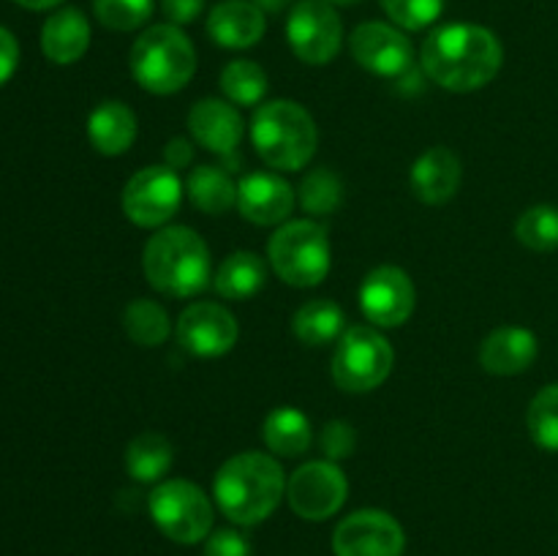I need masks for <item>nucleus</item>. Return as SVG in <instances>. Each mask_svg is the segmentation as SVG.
Listing matches in <instances>:
<instances>
[{"mask_svg":"<svg viewBox=\"0 0 558 556\" xmlns=\"http://www.w3.org/2000/svg\"><path fill=\"white\" fill-rule=\"evenodd\" d=\"M213 496L223 516L238 527L267 521L287 496V474L276 456L245 450L221 463L213 480Z\"/></svg>","mask_w":558,"mask_h":556,"instance_id":"2","label":"nucleus"},{"mask_svg":"<svg viewBox=\"0 0 558 556\" xmlns=\"http://www.w3.org/2000/svg\"><path fill=\"white\" fill-rule=\"evenodd\" d=\"M392 343L374 325H352L336 341L330 371L341 390L368 392L392 374Z\"/></svg>","mask_w":558,"mask_h":556,"instance_id":"8","label":"nucleus"},{"mask_svg":"<svg viewBox=\"0 0 558 556\" xmlns=\"http://www.w3.org/2000/svg\"><path fill=\"white\" fill-rule=\"evenodd\" d=\"M16 63H20V44L9 27L0 25V87L14 76Z\"/></svg>","mask_w":558,"mask_h":556,"instance_id":"38","label":"nucleus"},{"mask_svg":"<svg viewBox=\"0 0 558 556\" xmlns=\"http://www.w3.org/2000/svg\"><path fill=\"white\" fill-rule=\"evenodd\" d=\"M267 259L272 273L289 287H319L332 265L327 229L314 218L283 221L267 243Z\"/></svg>","mask_w":558,"mask_h":556,"instance_id":"6","label":"nucleus"},{"mask_svg":"<svg viewBox=\"0 0 558 556\" xmlns=\"http://www.w3.org/2000/svg\"><path fill=\"white\" fill-rule=\"evenodd\" d=\"M463 180L461 158L445 145L428 147L420 153L417 161L412 164L409 183H412L414 196L425 205H445L458 194Z\"/></svg>","mask_w":558,"mask_h":556,"instance_id":"19","label":"nucleus"},{"mask_svg":"<svg viewBox=\"0 0 558 556\" xmlns=\"http://www.w3.org/2000/svg\"><path fill=\"white\" fill-rule=\"evenodd\" d=\"M390 22L401 31H425L445 11V0H379Z\"/></svg>","mask_w":558,"mask_h":556,"instance_id":"34","label":"nucleus"},{"mask_svg":"<svg viewBox=\"0 0 558 556\" xmlns=\"http://www.w3.org/2000/svg\"><path fill=\"white\" fill-rule=\"evenodd\" d=\"M287 499L294 516L305 521H327L349 499V480L336 461H308L289 474Z\"/></svg>","mask_w":558,"mask_h":556,"instance_id":"11","label":"nucleus"},{"mask_svg":"<svg viewBox=\"0 0 558 556\" xmlns=\"http://www.w3.org/2000/svg\"><path fill=\"white\" fill-rule=\"evenodd\" d=\"M298 202L311 216H330L341 207L343 185L338 174L327 167L311 169L298 189Z\"/></svg>","mask_w":558,"mask_h":556,"instance_id":"30","label":"nucleus"},{"mask_svg":"<svg viewBox=\"0 0 558 556\" xmlns=\"http://www.w3.org/2000/svg\"><path fill=\"white\" fill-rule=\"evenodd\" d=\"M183 194L185 183L180 174L167 164H156V167H145L131 174L120 205H123L125 218L136 227L161 229L180 210Z\"/></svg>","mask_w":558,"mask_h":556,"instance_id":"9","label":"nucleus"},{"mask_svg":"<svg viewBox=\"0 0 558 556\" xmlns=\"http://www.w3.org/2000/svg\"><path fill=\"white\" fill-rule=\"evenodd\" d=\"M178 341L180 347L196 358H221L232 352L240 338V325L232 311L221 303L199 300L191 303L178 316Z\"/></svg>","mask_w":558,"mask_h":556,"instance_id":"15","label":"nucleus"},{"mask_svg":"<svg viewBox=\"0 0 558 556\" xmlns=\"http://www.w3.org/2000/svg\"><path fill=\"white\" fill-rule=\"evenodd\" d=\"M349 52L360 69L385 80H398L414 65L412 41L390 22H363L349 36Z\"/></svg>","mask_w":558,"mask_h":556,"instance_id":"14","label":"nucleus"},{"mask_svg":"<svg viewBox=\"0 0 558 556\" xmlns=\"http://www.w3.org/2000/svg\"><path fill=\"white\" fill-rule=\"evenodd\" d=\"M205 556H251V543L238 529H216L205 540Z\"/></svg>","mask_w":558,"mask_h":556,"instance_id":"36","label":"nucleus"},{"mask_svg":"<svg viewBox=\"0 0 558 556\" xmlns=\"http://www.w3.org/2000/svg\"><path fill=\"white\" fill-rule=\"evenodd\" d=\"M319 450L327 461H343V458H352L357 450V431L352 428V423L347 420H330V423L322 425L319 431Z\"/></svg>","mask_w":558,"mask_h":556,"instance_id":"35","label":"nucleus"},{"mask_svg":"<svg viewBox=\"0 0 558 556\" xmlns=\"http://www.w3.org/2000/svg\"><path fill=\"white\" fill-rule=\"evenodd\" d=\"M343 330H347V322H343L341 305L325 298L308 300L292 316L294 338L305 347H327V343L338 341Z\"/></svg>","mask_w":558,"mask_h":556,"instance_id":"27","label":"nucleus"},{"mask_svg":"<svg viewBox=\"0 0 558 556\" xmlns=\"http://www.w3.org/2000/svg\"><path fill=\"white\" fill-rule=\"evenodd\" d=\"M330 5H354V3H363V0H325Z\"/></svg>","mask_w":558,"mask_h":556,"instance_id":"42","label":"nucleus"},{"mask_svg":"<svg viewBox=\"0 0 558 556\" xmlns=\"http://www.w3.org/2000/svg\"><path fill=\"white\" fill-rule=\"evenodd\" d=\"M129 69L142 90L153 96H172L194 80L196 49L183 27L161 22L140 33L131 47Z\"/></svg>","mask_w":558,"mask_h":556,"instance_id":"5","label":"nucleus"},{"mask_svg":"<svg viewBox=\"0 0 558 556\" xmlns=\"http://www.w3.org/2000/svg\"><path fill=\"white\" fill-rule=\"evenodd\" d=\"M123 327L131 341L140 343V347H161V343H167L169 333H172V319H169L167 309L161 303L136 298L125 305Z\"/></svg>","mask_w":558,"mask_h":556,"instance_id":"28","label":"nucleus"},{"mask_svg":"<svg viewBox=\"0 0 558 556\" xmlns=\"http://www.w3.org/2000/svg\"><path fill=\"white\" fill-rule=\"evenodd\" d=\"M539 343L529 327L501 325L480 343V365L494 376H518L537 360Z\"/></svg>","mask_w":558,"mask_h":556,"instance_id":"20","label":"nucleus"},{"mask_svg":"<svg viewBox=\"0 0 558 556\" xmlns=\"http://www.w3.org/2000/svg\"><path fill=\"white\" fill-rule=\"evenodd\" d=\"M251 142L270 169L300 172L314 158L319 131L303 104L292 98H276L259 104L251 118Z\"/></svg>","mask_w":558,"mask_h":556,"instance_id":"4","label":"nucleus"},{"mask_svg":"<svg viewBox=\"0 0 558 556\" xmlns=\"http://www.w3.org/2000/svg\"><path fill=\"white\" fill-rule=\"evenodd\" d=\"M417 305V289L398 265H379L360 283V309L376 327H401Z\"/></svg>","mask_w":558,"mask_h":556,"instance_id":"12","label":"nucleus"},{"mask_svg":"<svg viewBox=\"0 0 558 556\" xmlns=\"http://www.w3.org/2000/svg\"><path fill=\"white\" fill-rule=\"evenodd\" d=\"M205 3L207 0H161V11L172 25L183 27L199 20V14L205 11Z\"/></svg>","mask_w":558,"mask_h":556,"instance_id":"37","label":"nucleus"},{"mask_svg":"<svg viewBox=\"0 0 558 556\" xmlns=\"http://www.w3.org/2000/svg\"><path fill=\"white\" fill-rule=\"evenodd\" d=\"M14 3L27 11H49V9H58L63 0H14Z\"/></svg>","mask_w":558,"mask_h":556,"instance_id":"40","label":"nucleus"},{"mask_svg":"<svg viewBox=\"0 0 558 556\" xmlns=\"http://www.w3.org/2000/svg\"><path fill=\"white\" fill-rule=\"evenodd\" d=\"M265 33V11L254 0H221L207 14V36L223 49H251Z\"/></svg>","mask_w":558,"mask_h":556,"instance_id":"18","label":"nucleus"},{"mask_svg":"<svg viewBox=\"0 0 558 556\" xmlns=\"http://www.w3.org/2000/svg\"><path fill=\"white\" fill-rule=\"evenodd\" d=\"M93 14L109 31L131 33L150 22L153 0H93Z\"/></svg>","mask_w":558,"mask_h":556,"instance_id":"33","label":"nucleus"},{"mask_svg":"<svg viewBox=\"0 0 558 556\" xmlns=\"http://www.w3.org/2000/svg\"><path fill=\"white\" fill-rule=\"evenodd\" d=\"M243 129L245 123L238 107L232 101H223V98H202L189 112V131L196 145L221 158L238 153Z\"/></svg>","mask_w":558,"mask_h":556,"instance_id":"17","label":"nucleus"},{"mask_svg":"<svg viewBox=\"0 0 558 556\" xmlns=\"http://www.w3.org/2000/svg\"><path fill=\"white\" fill-rule=\"evenodd\" d=\"M191 161H194V142H189L185 136H172L163 147V164L178 172V169L191 167Z\"/></svg>","mask_w":558,"mask_h":556,"instance_id":"39","label":"nucleus"},{"mask_svg":"<svg viewBox=\"0 0 558 556\" xmlns=\"http://www.w3.org/2000/svg\"><path fill=\"white\" fill-rule=\"evenodd\" d=\"M267 450L276 458H300L314 445V428L311 420L294 407L272 409L262 425Z\"/></svg>","mask_w":558,"mask_h":556,"instance_id":"25","label":"nucleus"},{"mask_svg":"<svg viewBox=\"0 0 558 556\" xmlns=\"http://www.w3.org/2000/svg\"><path fill=\"white\" fill-rule=\"evenodd\" d=\"M407 534L398 518L385 510L349 512L332 532L336 556H401Z\"/></svg>","mask_w":558,"mask_h":556,"instance_id":"13","label":"nucleus"},{"mask_svg":"<svg viewBox=\"0 0 558 556\" xmlns=\"http://www.w3.org/2000/svg\"><path fill=\"white\" fill-rule=\"evenodd\" d=\"M174 447L158 431H142L125 447V472L136 483H161L163 474L172 469Z\"/></svg>","mask_w":558,"mask_h":556,"instance_id":"26","label":"nucleus"},{"mask_svg":"<svg viewBox=\"0 0 558 556\" xmlns=\"http://www.w3.org/2000/svg\"><path fill=\"white\" fill-rule=\"evenodd\" d=\"M147 283L167 298H194L210 287V249L196 229L172 223L150 234L142 249Z\"/></svg>","mask_w":558,"mask_h":556,"instance_id":"3","label":"nucleus"},{"mask_svg":"<svg viewBox=\"0 0 558 556\" xmlns=\"http://www.w3.org/2000/svg\"><path fill=\"white\" fill-rule=\"evenodd\" d=\"M298 194L276 172H248L238 183V210L256 227H281L292 216Z\"/></svg>","mask_w":558,"mask_h":556,"instance_id":"16","label":"nucleus"},{"mask_svg":"<svg viewBox=\"0 0 558 556\" xmlns=\"http://www.w3.org/2000/svg\"><path fill=\"white\" fill-rule=\"evenodd\" d=\"M87 140L101 156H123L136 140V114L123 101H101L87 118Z\"/></svg>","mask_w":558,"mask_h":556,"instance_id":"22","label":"nucleus"},{"mask_svg":"<svg viewBox=\"0 0 558 556\" xmlns=\"http://www.w3.org/2000/svg\"><path fill=\"white\" fill-rule=\"evenodd\" d=\"M256 5H259L265 14H281L283 9H289V5L294 3V0H254Z\"/></svg>","mask_w":558,"mask_h":556,"instance_id":"41","label":"nucleus"},{"mask_svg":"<svg viewBox=\"0 0 558 556\" xmlns=\"http://www.w3.org/2000/svg\"><path fill=\"white\" fill-rule=\"evenodd\" d=\"M287 38L303 63L327 65L343 47V22L336 5L325 0H300L289 11Z\"/></svg>","mask_w":558,"mask_h":556,"instance_id":"10","label":"nucleus"},{"mask_svg":"<svg viewBox=\"0 0 558 556\" xmlns=\"http://www.w3.org/2000/svg\"><path fill=\"white\" fill-rule=\"evenodd\" d=\"M147 510L163 537L180 545H194L210 537L213 501L196 483L183 478L161 480L147 496Z\"/></svg>","mask_w":558,"mask_h":556,"instance_id":"7","label":"nucleus"},{"mask_svg":"<svg viewBox=\"0 0 558 556\" xmlns=\"http://www.w3.org/2000/svg\"><path fill=\"white\" fill-rule=\"evenodd\" d=\"M90 47V22L74 5L52 11L41 27V49L47 60L58 65H71L85 58Z\"/></svg>","mask_w":558,"mask_h":556,"instance_id":"21","label":"nucleus"},{"mask_svg":"<svg viewBox=\"0 0 558 556\" xmlns=\"http://www.w3.org/2000/svg\"><path fill=\"white\" fill-rule=\"evenodd\" d=\"M267 283V262L254 251H234L218 265L213 287L223 300H251Z\"/></svg>","mask_w":558,"mask_h":556,"instance_id":"24","label":"nucleus"},{"mask_svg":"<svg viewBox=\"0 0 558 556\" xmlns=\"http://www.w3.org/2000/svg\"><path fill=\"white\" fill-rule=\"evenodd\" d=\"M515 238L526 249L548 254L558 249V207L556 205H534L521 213L515 221Z\"/></svg>","mask_w":558,"mask_h":556,"instance_id":"31","label":"nucleus"},{"mask_svg":"<svg viewBox=\"0 0 558 556\" xmlns=\"http://www.w3.org/2000/svg\"><path fill=\"white\" fill-rule=\"evenodd\" d=\"M185 194L191 205L205 216H223L232 207H238V183L232 180L229 169L202 164L194 167L185 178Z\"/></svg>","mask_w":558,"mask_h":556,"instance_id":"23","label":"nucleus"},{"mask_svg":"<svg viewBox=\"0 0 558 556\" xmlns=\"http://www.w3.org/2000/svg\"><path fill=\"white\" fill-rule=\"evenodd\" d=\"M221 90L234 107H256L267 96V74L248 58L229 60L221 71Z\"/></svg>","mask_w":558,"mask_h":556,"instance_id":"29","label":"nucleus"},{"mask_svg":"<svg viewBox=\"0 0 558 556\" xmlns=\"http://www.w3.org/2000/svg\"><path fill=\"white\" fill-rule=\"evenodd\" d=\"M526 425L534 445L548 452H558V382L545 385L532 398L526 412Z\"/></svg>","mask_w":558,"mask_h":556,"instance_id":"32","label":"nucleus"},{"mask_svg":"<svg viewBox=\"0 0 558 556\" xmlns=\"http://www.w3.org/2000/svg\"><path fill=\"white\" fill-rule=\"evenodd\" d=\"M505 65V47L490 27L450 22L425 38L420 69L430 82L452 93H474L490 85Z\"/></svg>","mask_w":558,"mask_h":556,"instance_id":"1","label":"nucleus"}]
</instances>
